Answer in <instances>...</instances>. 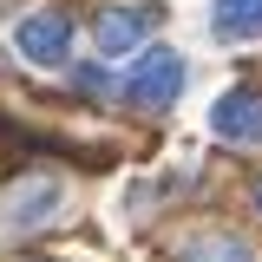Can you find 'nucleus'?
Segmentation results:
<instances>
[{
    "instance_id": "nucleus-5",
    "label": "nucleus",
    "mask_w": 262,
    "mask_h": 262,
    "mask_svg": "<svg viewBox=\"0 0 262 262\" xmlns=\"http://www.w3.org/2000/svg\"><path fill=\"white\" fill-rule=\"evenodd\" d=\"M210 125L223 131V138H236V144H256L262 138V92H223L216 98V112H210Z\"/></svg>"
},
{
    "instance_id": "nucleus-2",
    "label": "nucleus",
    "mask_w": 262,
    "mask_h": 262,
    "mask_svg": "<svg viewBox=\"0 0 262 262\" xmlns=\"http://www.w3.org/2000/svg\"><path fill=\"white\" fill-rule=\"evenodd\" d=\"M184 92V59L177 53H144L125 79V105L131 112H164L170 98Z\"/></svg>"
},
{
    "instance_id": "nucleus-6",
    "label": "nucleus",
    "mask_w": 262,
    "mask_h": 262,
    "mask_svg": "<svg viewBox=\"0 0 262 262\" xmlns=\"http://www.w3.org/2000/svg\"><path fill=\"white\" fill-rule=\"evenodd\" d=\"M210 27L223 33V39H256L262 33V0H216Z\"/></svg>"
},
{
    "instance_id": "nucleus-4",
    "label": "nucleus",
    "mask_w": 262,
    "mask_h": 262,
    "mask_svg": "<svg viewBox=\"0 0 262 262\" xmlns=\"http://www.w3.org/2000/svg\"><path fill=\"white\" fill-rule=\"evenodd\" d=\"M20 53H27L33 66H59L66 53H72V20H66L59 7H46V13L20 20Z\"/></svg>"
},
{
    "instance_id": "nucleus-7",
    "label": "nucleus",
    "mask_w": 262,
    "mask_h": 262,
    "mask_svg": "<svg viewBox=\"0 0 262 262\" xmlns=\"http://www.w3.org/2000/svg\"><path fill=\"white\" fill-rule=\"evenodd\" d=\"M190 262H256L249 256V243H236V236H210V243H196Z\"/></svg>"
},
{
    "instance_id": "nucleus-1",
    "label": "nucleus",
    "mask_w": 262,
    "mask_h": 262,
    "mask_svg": "<svg viewBox=\"0 0 262 262\" xmlns=\"http://www.w3.org/2000/svg\"><path fill=\"white\" fill-rule=\"evenodd\" d=\"M66 210V190L53 184V177H20L13 190L0 196V229H13V236H27V229L53 223Z\"/></svg>"
},
{
    "instance_id": "nucleus-3",
    "label": "nucleus",
    "mask_w": 262,
    "mask_h": 262,
    "mask_svg": "<svg viewBox=\"0 0 262 262\" xmlns=\"http://www.w3.org/2000/svg\"><path fill=\"white\" fill-rule=\"evenodd\" d=\"M151 27H158V7H98V13H92V39H98L105 59L131 53Z\"/></svg>"
},
{
    "instance_id": "nucleus-8",
    "label": "nucleus",
    "mask_w": 262,
    "mask_h": 262,
    "mask_svg": "<svg viewBox=\"0 0 262 262\" xmlns=\"http://www.w3.org/2000/svg\"><path fill=\"white\" fill-rule=\"evenodd\" d=\"M256 210H262V184H256Z\"/></svg>"
}]
</instances>
